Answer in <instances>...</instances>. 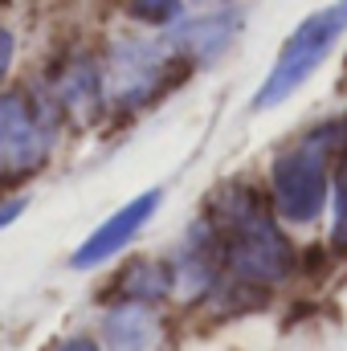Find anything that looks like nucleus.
Wrapping results in <instances>:
<instances>
[{
    "label": "nucleus",
    "instance_id": "f257e3e1",
    "mask_svg": "<svg viewBox=\"0 0 347 351\" xmlns=\"http://www.w3.org/2000/svg\"><path fill=\"white\" fill-rule=\"evenodd\" d=\"M213 237H217L221 258L246 282H278L294 265L286 237L270 221V208L250 188L225 192V204L217 208V221H213Z\"/></svg>",
    "mask_w": 347,
    "mask_h": 351
},
{
    "label": "nucleus",
    "instance_id": "39448f33",
    "mask_svg": "<svg viewBox=\"0 0 347 351\" xmlns=\"http://www.w3.org/2000/svg\"><path fill=\"white\" fill-rule=\"evenodd\" d=\"M270 184H274V204H278L282 217H290V221L319 217V208L327 200V184H331V143H327V131H315L298 147L278 156Z\"/></svg>",
    "mask_w": 347,
    "mask_h": 351
},
{
    "label": "nucleus",
    "instance_id": "1a4fd4ad",
    "mask_svg": "<svg viewBox=\"0 0 347 351\" xmlns=\"http://www.w3.org/2000/svg\"><path fill=\"white\" fill-rule=\"evenodd\" d=\"M106 339H110V348H119V351H139L152 339V319H147V311H143L139 302L127 306V311H115V315L106 319Z\"/></svg>",
    "mask_w": 347,
    "mask_h": 351
},
{
    "label": "nucleus",
    "instance_id": "ddd939ff",
    "mask_svg": "<svg viewBox=\"0 0 347 351\" xmlns=\"http://www.w3.org/2000/svg\"><path fill=\"white\" fill-rule=\"evenodd\" d=\"M16 213H21V204H4V208H0V225H8Z\"/></svg>",
    "mask_w": 347,
    "mask_h": 351
},
{
    "label": "nucleus",
    "instance_id": "6e6552de",
    "mask_svg": "<svg viewBox=\"0 0 347 351\" xmlns=\"http://www.w3.org/2000/svg\"><path fill=\"white\" fill-rule=\"evenodd\" d=\"M53 94L70 106V110H78V114H90L94 106H102V70L86 62V58H74V62H66V70L53 78Z\"/></svg>",
    "mask_w": 347,
    "mask_h": 351
},
{
    "label": "nucleus",
    "instance_id": "4468645a",
    "mask_svg": "<svg viewBox=\"0 0 347 351\" xmlns=\"http://www.w3.org/2000/svg\"><path fill=\"white\" fill-rule=\"evenodd\" d=\"M62 351H98L94 343H86V339H74V343H66Z\"/></svg>",
    "mask_w": 347,
    "mask_h": 351
},
{
    "label": "nucleus",
    "instance_id": "423d86ee",
    "mask_svg": "<svg viewBox=\"0 0 347 351\" xmlns=\"http://www.w3.org/2000/svg\"><path fill=\"white\" fill-rule=\"evenodd\" d=\"M156 204H160V192H143L139 200H131L123 213H115V217H110V221L90 237L86 245L74 254V265H82V269H86V265H98L102 258L119 254V250H123V245L143 229V225H147V217L156 213Z\"/></svg>",
    "mask_w": 347,
    "mask_h": 351
},
{
    "label": "nucleus",
    "instance_id": "0eeeda50",
    "mask_svg": "<svg viewBox=\"0 0 347 351\" xmlns=\"http://www.w3.org/2000/svg\"><path fill=\"white\" fill-rule=\"evenodd\" d=\"M237 37V16L233 12H213V16H192V21H180L168 41L196 66V62H213L229 49V41Z\"/></svg>",
    "mask_w": 347,
    "mask_h": 351
},
{
    "label": "nucleus",
    "instance_id": "2eb2a0df",
    "mask_svg": "<svg viewBox=\"0 0 347 351\" xmlns=\"http://www.w3.org/2000/svg\"><path fill=\"white\" fill-rule=\"evenodd\" d=\"M196 4H225V0H196Z\"/></svg>",
    "mask_w": 347,
    "mask_h": 351
},
{
    "label": "nucleus",
    "instance_id": "9b49d317",
    "mask_svg": "<svg viewBox=\"0 0 347 351\" xmlns=\"http://www.w3.org/2000/svg\"><path fill=\"white\" fill-rule=\"evenodd\" d=\"M184 0H131V16L143 25H172L180 21Z\"/></svg>",
    "mask_w": 347,
    "mask_h": 351
},
{
    "label": "nucleus",
    "instance_id": "f8f14e48",
    "mask_svg": "<svg viewBox=\"0 0 347 351\" xmlns=\"http://www.w3.org/2000/svg\"><path fill=\"white\" fill-rule=\"evenodd\" d=\"M8 66H12V33H8V29L0 25V82H4Z\"/></svg>",
    "mask_w": 347,
    "mask_h": 351
},
{
    "label": "nucleus",
    "instance_id": "20e7f679",
    "mask_svg": "<svg viewBox=\"0 0 347 351\" xmlns=\"http://www.w3.org/2000/svg\"><path fill=\"white\" fill-rule=\"evenodd\" d=\"M58 135V110L53 102L12 90L0 98V180L29 176L53 147Z\"/></svg>",
    "mask_w": 347,
    "mask_h": 351
},
{
    "label": "nucleus",
    "instance_id": "f03ea898",
    "mask_svg": "<svg viewBox=\"0 0 347 351\" xmlns=\"http://www.w3.org/2000/svg\"><path fill=\"white\" fill-rule=\"evenodd\" d=\"M192 62L176 49L172 41H147V37H123L110 45L102 62V102L115 110H139L156 102L160 94L184 78Z\"/></svg>",
    "mask_w": 347,
    "mask_h": 351
},
{
    "label": "nucleus",
    "instance_id": "7ed1b4c3",
    "mask_svg": "<svg viewBox=\"0 0 347 351\" xmlns=\"http://www.w3.org/2000/svg\"><path fill=\"white\" fill-rule=\"evenodd\" d=\"M344 33H347V0H335V4H327V8H319V12H311V16L286 37V45H282V53H278L270 78H265L261 90L254 94V110H265V106L286 102L294 90L327 62V53L339 45Z\"/></svg>",
    "mask_w": 347,
    "mask_h": 351
},
{
    "label": "nucleus",
    "instance_id": "9d476101",
    "mask_svg": "<svg viewBox=\"0 0 347 351\" xmlns=\"http://www.w3.org/2000/svg\"><path fill=\"white\" fill-rule=\"evenodd\" d=\"M331 241L347 250V127L344 139H339V168H335V229H331Z\"/></svg>",
    "mask_w": 347,
    "mask_h": 351
}]
</instances>
